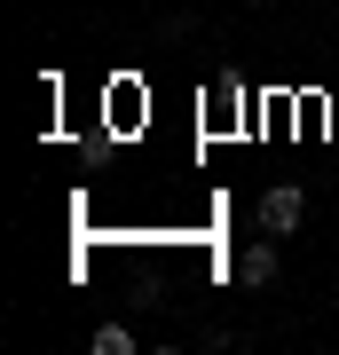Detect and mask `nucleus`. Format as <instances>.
I'll return each instance as SVG.
<instances>
[{"label":"nucleus","mask_w":339,"mask_h":355,"mask_svg":"<svg viewBox=\"0 0 339 355\" xmlns=\"http://www.w3.org/2000/svg\"><path fill=\"white\" fill-rule=\"evenodd\" d=\"M300 214H308L300 182H277V190L261 198V229H268V237H284V229H300Z\"/></svg>","instance_id":"f257e3e1"},{"label":"nucleus","mask_w":339,"mask_h":355,"mask_svg":"<svg viewBox=\"0 0 339 355\" xmlns=\"http://www.w3.org/2000/svg\"><path fill=\"white\" fill-rule=\"evenodd\" d=\"M277 268H284V253H277V245H245V253H237V284H252V292H261V284H277Z\"/></svg>","instance_id":"f03ea898"},{"label":"nucleus","mask_w":339,"mask_h":355,"mask_svg":"<svg viewBox=\"0 0 339 355\" xmlns=\"http://www.w3.org/2000/svg\"><path fill=\"white\" fill-rule=\"evenodd\" d=\"M95 355H134V331H126V324H103L95 331Z\"/></svg>","instance_id":"7ed1b4c3"}]
</instances>
